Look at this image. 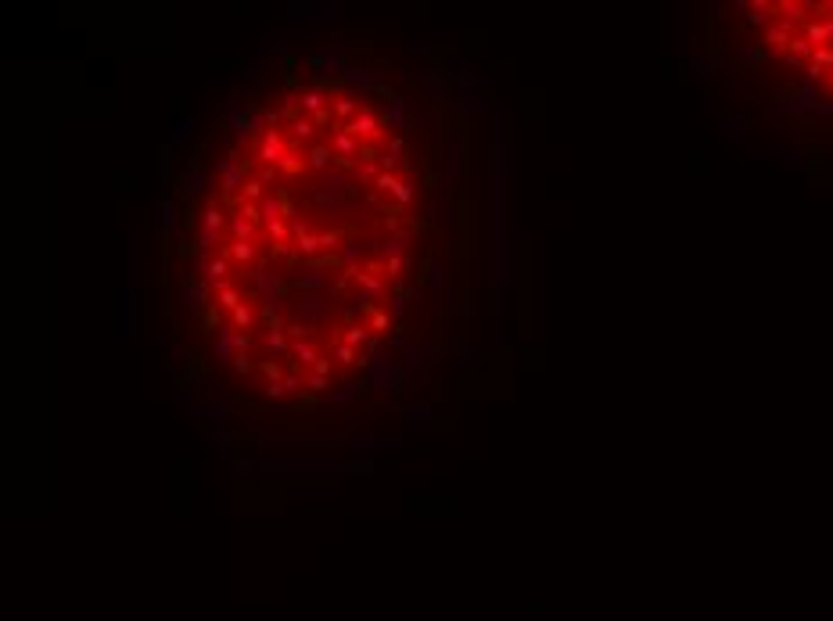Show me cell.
<instances>
[{
	"instance_id": "cell-1",
	"label": "cell",
	"mask_w": 833,
	"mask_h": 621,
	"mask_svg": "<svg viewBox=\"0 0 833 621\" xmlns=\"http://www.w3.org/2000/svg\"><path fill=\"white\" fill-rule=\"evenodd\" d=\"M762 43L833 98V4H751Z\"/></svg>"
}]
</instances>
